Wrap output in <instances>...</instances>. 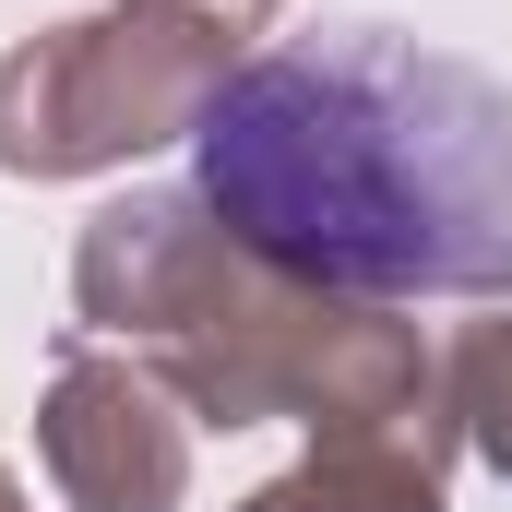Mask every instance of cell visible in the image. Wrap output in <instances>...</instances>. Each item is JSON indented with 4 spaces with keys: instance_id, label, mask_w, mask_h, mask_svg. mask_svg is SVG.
Masks as SVG:
<instances>
[{
    "instance_id": "6da1fadb",
    "label": "cell",
    "mask_w": 512,
    "mask_h": 512,
    "mask_svg": "<svg viewBox=\"0 0 512 512\" xmlns=\"http://www.w3.org/2000/svg\"><path fill=\"white\" fill-rule=\"evenodd\" d=\"M191 179L298 286L334 298L512 286V84L393 24H322L239 60L191 108Z\"/></svg>"
}]
</instances>
